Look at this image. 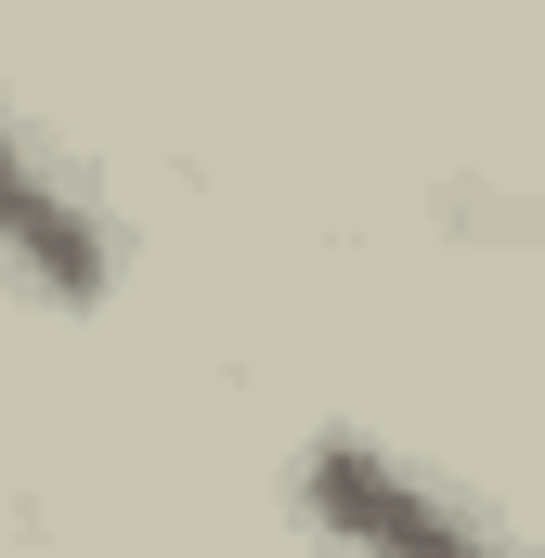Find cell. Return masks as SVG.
<instances>
[{"instance_id": "7a4b0ae2", "label": "cell", "mask_w": 545, "mask_h": 558, "mask_svg": "<svg viewBox=\"0 0 545 558\" xmlns=\"http://www.w3.org/2000/svg\"><path fill=\"white\" fill-rule=\"evenodd\" d=\"M0 274L39 286V299H65V312L105 299V221H92L13 131H0Z\"/></svg>"}, {"instance_id": "6da1fadb", "label": "cell", "mask_w": 545, "mask_h": 558, "mask_svg": "<svg viewBox=\"0 0 545 558\" xmlns=\"http://www.w3.org/2000/svg\"><path fill=\"white\" fill-rule=\"evenodd\" d=\"M299 520L338 558H520L481 507L428 494L403 454H377V441H312L299 454Z\"/></svg>"}]
</instances>
